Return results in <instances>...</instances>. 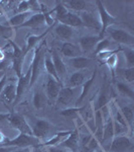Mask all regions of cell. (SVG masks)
<instances>
[{"instance_id": "obj_18", "label": "cell", "mask_w": 134, "mask_h": 152, "mask_svg": "<svg viewBox=\"0 0 134 152\" xmlns=\"http://www.w3.org/2000/svg\"><path fill=\"white\" fill-rule=\"evenodd\" d=\"M45 23V15L41 12L33 13L27 20L24 23L20 28H40Z\"/></svg>"}, {"instance_id": "obj_1", "label": "cell", "mask_w": 134, "mask_h": 152, "mask_svg": "<svg viewBox=\"0 0 134 152\" xmlns=\"http://www.w3.org/2000/svg\"><path fill=\"white\" fill-rule=\"evenodd\" d=\"M47 45L45 41L41 42L40 45L37 46V48L35 51V56H33V60L31 63V77H30V82H29V87H32L33 84L36 82L37 78L40 77V63L43 60V55L45 54V46Z\"/></svg>"}, {"instance_id": "obj_32", "label": "cell", "mask_w": 134, "mask_h": 152, "mask_svg": "<svg viewBox=\"0 0 134 152\" xmlns=\"http://www.w3.org/2000/svg\"><path fill=\"white\" fill-rule=\"evenodd\" d=\"M43 63H45V70H47V72H48V75L52 76L53 78H55V79L58 80V81H61L58 74H57V71H55V65H53V59H52L50 54H47L45 59V62H43ZM61 82H62V81H61Z\"/></svg>"}, {"instance_id": "obj_3", "label": "cell", "mask_w": 134, "mask_h": 152, "mask_svg": "<svg viewBox=\"0 0 134 152\" xmlns=\"http://www.w3.org/2000/svg\"><path fill=\"white\" fill-rule=\"evenodd\" d=\"M97 8H98V13H99V20L101 23V31H100V37L103 38L104 35L106 33V29L110 26H113L114 24L117 23V18H114L112 14L109 13V11L107 10L104 6V4L101 1H96Z\"/></svg>"}, {"instance_id": "obj_42", "label": "cell", "mask_w": 134, "mask_h": 152, "mask_svg": "<svg viewBox=\"0 0 134 152\" xmlns=\"http://www.w3.org/2000/svg\"><path fill=\"white\" fill-rule=\"evenodd\" d=\"M100 140H98V139L96 138V137L94 136H92V138L90 139V141H89V143L87 144V148L89 149V150H92V151H94V150H96L97 148L100 146Z\"/></svg>"}, {"instance_id": "obj_34", "label": "cell", "mask_w": 134, "mask_h": 152, "mask_svg": "<svg viewBox=\"0 0 134 152\" xmlns=\"http://www.w3.org/2000/svg\"><path fill=\"white\" fill-rule=\"evenodd\" d=\"M69 11L70 10L64 5L63 2H58V5L53 10V12H55V19L58 21H61V19L64 18Z\"/></svg>"}, {"instance_id": "obj_39", "label": "cell", "mask_w": 134, "mask_h": 152, "mask_svg": "<svg viewBox=\"0 0 134 152\" xmlns=\"http://www.w3.org/2000/svg\"><path fill=\"white\" fill-rule=\"evenodd\" d=\"M105 64L108 66V68L111 70L112 74L114 75V71H115V68L117 67V64H118V53H114L109 56L105 60Z\"/></svg>"}, {"instance_id": "obj_13", "label": "cell", "mask_w": 134, "mask_h": 152, "mask_svg": "<svg viewBox=\"0 0 134 152\" xmlns=\"http://www.w3.org/2000/svg\"><path fill=\"white\" fill-rule=\"evenodd\" d=\"M103 38L100 36H84L80 39V46L83 53H89L93 51L96 45Z\"/></svg>"}, {"instance_id": "obj_23", "label": "cell", "mask_w": 134, "mask_h": 152, "mask_svg": "<svg viewBox=\"0 0 134 152\" xmlns=\"http://www.w3.org/2000/svg\"><path fill=\"white\" fill-rule=\"evenodd\" d=\"M55 34L58 35V37L60 39L64 41H68V40H71V39L74 37V28H71L69 26H66V24H63V23H58L55 28Z\"/></svg>"}, {"instance_id": "obj_6", "label": "cell", "mask_w": 134, "mask_h": 152, "mask_svg": "<svg viewBox=\"0 0 134 152\" xmlns=\"http://www.w3.org/2000/svg\"><path fill=\"white\" fill-rule=\"evenodd\" d=\"M78 87H69V86H63L61 88L60 92H58V99L55 100L58 105L60 107H69L71 104L76 102L78 99L77 96Z\"/></svg>"}, {"instance_id": "obj_22", "label": "cell", "mask_w": 134, "mask_h": 152, "mask_svg": "<svg viewBox=\"0 0 134 152\" xmlns=\"http://www.w3.org/2000/svg\"><path fill=\"white\" fill-rule=\"evenodd\" d=\"M35 12L31 11H27V12H22V13H17L15 15H13L12 18L8 19V24L11 26V28H20L22 24L25 23L27 19L30 18Z\"/></svg>"}, {"instance_id": "obj_49", "label": "cell", "mask_w": 134, "mask_h": 152, "mask_svg": "<svg viewBox=\"0 0 134 152\" xmlns=\"http://www.w3.org/2000/svg\"><path fill=\"white\" fill-rule=\"evenodd\" d=\"M4 59H5V53H4V51L0 48V62H3Z\"/></svg>"}, {"instance_id": "obj_51", "label": "cell", "mask_w": 134, "mask_h": 152, "mask_svg": "<svg viewBox=\"0 0 134 152\" xmlns=\"http://www.w3.org/2000/svg\"><path fill=\"white\" fill-rule=\"evenodd\" d=\"M6 74V72H5V70H1L0 71V80L2 79V77H3L4 75Z\"/></svg>"}, {"instance_id": "obj_43", "label": "cell", "mask_w": 134, "mask_h": 152, "mask_svg": "<svg viewBox=\"0 0 134 152\" xmlns=\"http://www.w3.org/2000/svg\"><path fill=\"white\" fill-rule=\"evenodd\" d=\"M30 11V6H29V1L27 0H23L20 1L17 5V12L18 13H22V12Z\"/></svg>"}, {"instance_id": "obj_9", "label": "cell", "mask_w": 134, "mask_h": 152, "mask_svg": "<svg viewBox=\"0 0 134 152\" xmlns=\"http://www.w3.org/2000/svg\"><path fill=\"white\" fill-rule=\"evenodd\" d=\"M30 77H31V66H29L26 73H24L20 77L17 78V82H16V97L13 102V105L17 104L19 102V99L23 96L24 92L29 88Z\"/></svg>"}, {"instance_id": "obj_52", "label": "cell", "mask_w": 134, "mask_h": 152, "mask_svg": "<svg viewBox=\"0 0 134 152\" xmlns=\"http://www.w3.org/2000/svg\"><path fill=\"white\" fill-rule=\"evenodd\" d=\"M37 152H48L45 150H43V149H37Z\"/></svg>"}, {"instance_id": "obj_48", "label": "cell", "mask_w": 134, "mask_h": 152, "mask_svg": "<svg viewBox=\"0 0 134 152\" xmlns=\"http://www.w3.org/2000/svg\"><path fill=\"white\" fill-rule=\"evenodd\" d=\"M9 115H10V113H0V122L8 119Z\"/></svg>"}, {"instance_id": "obj_20", "label": "cell", "mask_w": 134, "mask_h": 152, "mask_svg": "<svg viewBox=\"0 0 134 152\" xmlns=\"http://www.w3.org/2000/svg\"><path fill=\"white\" fill-rule=\"evenodd\" d=\"M86 109V105L83 107H67L65 110L61 111V116H64L66 118H70V119L74 120V121H79L82 117L83 112Z\"/></svg>"}, {"instance_id": "obj_30", "label": "cell", "mask_w": 134, "mask_h": 152, "mask_svg": "<svg viewBox=\"0 0 134 152\" xmlns=\"http://www.w3.org/2000/svg\"><path fill=\"white\" fill-rule=\"evenodd\" d=\"M119 110H120L123 118L125 119L129 129L132 130L133 120H134V112H133L132 107H131V105H124V107H119Z\"/></svg>"}, {"instance_id": "obj_17", "label": "cell", "mask_w": 134, "mask_h": 152, "mask_svg": "<svg viewBox=\"0 0 134 152\" xmlns=\"http://www.w3.org/2000/svg\"><path fill=\"white\" fill-rule=\"evenodd\" d=\"M53 59V63L55 65V71H57V74L60 78V80L62 81V79H64L67 75V66H66L64 60L60 57V55H58L57 52H53L50 54Z\"/></svg>"}, {"instance_id": "obj_50", "label": "cell", "mask_w": 134, "mask_h": 152, "mask_svg": "<svg viewBox=\"0 0 134 152\" xmlns=\"http://www.w3.org/2000/svg\"><path fill=\"white\" fill-rule=\"evenodd\" d=\"M11 152H28V149L27 148H19V149L16 148L15 150H13Z\"/></svg>"}, {"instance_id": "obj_12", "label": "cell", "mask_w": 134, "mask_h": 152, "mask_svg": "<svg viewBox=\"0 0 134 152\" xmlns=\"http://www.w3.org/2000/svg\"><path fill=\"white\" fill-rule=\"evenodd\" d=\"M79 16L83 23V26L90 28H94L96 31H101V23H100L99 18H97L93 12L83 11L79 14Z\"/></svg>"}, {"instance_id": "obj_31", "label": "cell", "mask_w": 134, "mask_h": 152, "mask_svg": "<svg viewBox=\"0 0 134 152\" xmlns=\"http://www.w3.org/2000/svg\"><path fill=\"white\" fill-rule=\"evenodd\" d=\"M47 95H45V92L43 90H36L33 94L32 97V104L33 107H35L36 110H40L43 109V107L45 105V102H47Z\"/></svg>"}, {"instance_id": "obj_25", "label": "cell", "mask_w": 134, "mask_h": 152, "mask_svg": "<svg viewBox=\"0 0 134 152\" xmlns=\"http://www.w3.org/2000/svg\"><path fill=\"white\" fill-rule=\"evenodd\" d=\"M61 23L66 24V26H69L71 28H80V26H83V23L80 18V16L78 14H75L73 12L69 11L64 18L61 19L60 21Z\"/></svg>"}, {"instance_id": "obj_46", "label": "cell", "mask_w": 134, "mask_h": 152, "mask_svg": "<svg viewBox=\"0 0 134 152\" xmlns=\"http://www.w3.org/2000/svg\"><path fill=\"white\" fill-rule=\"evenodd\" d=\"M16 147L12 146H0V152H11L15 150Z\"/></svg>"}, {"instance_id": "obj_45", "label": "cell", "mask_w": 134, "mask_h": 152, "mask_svg": "<svg viewBox=\"0 0 134 152\" xmlns=\"http://www.w3.org/2000/svg\"><path fill=\"white\" fill-rule=\"evenodd\" d=\"M7 81H8V79H7V76L5 74L2 77V79L0 80V95H1V92H2V90H3V88L5 87Z\"/></svg>"}, {"instance_id": "obj_7", "label": "cell", "mask_w": 134, "mask_h": 152, "mask_svg": "<svg viewBox=\"0 0 134 152\" xmlns=\"http://www.w3.org/2000/svg\"><path fill=\"white\" fill-rule=\"evenodd\" d=\"M7 121L9 122V124H10L14 129L17 130L19 133L32 135L30 125L27 123L26 119L22 115L17 114V113H10Z\"/></svg>"}, {"instance_id": "obj_15", "label": "cell", "mask_w": 134, "mask_h": 152, "mask_svg": "<svg viewBox=\"0 0 134 152\" xmlns=\"http://www.w3.org/2000/svg\"><path fill=\"white\" fill-rule=\"evenodd\" d=\"M2 100L7 104H13L14 100L16 97V84L14 82H8L7 81L5 87L3 88L1 92Z\"/></svg>"}, {"instance_id": "obj_28", "label": "cell", "mask_w": 134, "mask_h": 152, "mask_svg": "<svg viewBox=\"0 0 134 152\" xmlns=\"http://www.w3.org/2000/svg\"><path fill=\"white\" fill-rule=\"evenodd\" d=\"M111 100V96H110V92L108 91V90L106 89L105 87L103 88V89L101 90V92H100V94L98 95V99H97L96 102L94 104V112L96 111H99V110H101L103 107H105L110 102Z\"/></svg>"}, {"instance_id": "obj_8", "label": "cell", "mask_w": 134, "mask_h": 152, "mask_svg": "<svg viewBox=\"0 0 134 152\" xmlns=\"http://www.w3.org/2000/svg\"><path fill=\"white\" fill-rule=\"evenodd\" d=\"M9 44L11 46L12 49V68L15 71L17 78L20 77L22 75V64H23V60H24V54L25 51H23L22 49H20L16 45L15 43H13L12 41L8 40Z\"/></svg>"}, {"instance_id": "obj_4", "label": "cell", "mask_w": 134, "mask_h": 152, "mask_svg": "<svg viewBox=\"0 0 134 152\" xmlns=\"http://www.w3.org/2000/svg\"><path fill=\"white\" fill-rule=\"evenodd\" d=\"M106 31H108L110 38L116 43L129 46V47H132L134 45V36L125 29L110 26L106 29Z\"/></svg>"}, {"instance_id": "obj_2", "label": "cell", "mask_w": 134, "mask_h": 152, "mask_svg": "<svg viewBox=\"0 0 134 152\" xmlns=\"http://www.w3.org/2000/svg\"><path fill=\"white\" fill-rule=\"evenodd\" d=\"M40 144V140H38L33 135L19 133L14 139L7 140L3 146H12L16 148H28V147H35Z\"/></svg>"}, {"instance_id": "obj_27", "label": "cell", "mask_w": 134, "mask_h": 152, "mask_svg": "<svg viewBox=\"0 0 134 152\" xmlns=\"http://www.w3.org/2000/svg\"><path fill=\"white\" fill-rule=\"evenodd\" d=\"M69 62H70V64L77 70L87 69V68H89L92 64L91 59L85 57V56H80V57L69 59Z\"/></svg>"}, {"instance_id": "obj_10", "label": "cell", "mask_w": 134, "mask_h": 152, "mask_svg": "<svg viewBox=\"0 0 134 152\" xmlns=\"http://www.w3.org/2000/svg\"><path fill=\"white\" fill-rule=\"evenodd\" d=\"M30 127H31V131H32V135L36 137L38 140H40V142L43 139H45L48 136L50 129H52L50 123L45 119H37L35 122L33 126Z\"/></svg>"}, {"instance_id": "obj_19", "label": "cell", "mask_w": 134, "mask_h": 152, "mask_svg": "<svg viewBox=\"0 0 134 152\" xmlns=\"http://www.w3.org/2000/svg\"><path fill=\"white\" fill-rule=\"evenodd\" d=\"M114 138V128H113V119L110 115L107 119L104 121V128H103V136H102V143H106V142L112 141Z\"/></svg>"}, {"instance_id": "obj_33", "label": "cell", "mask_w": 134, "mask_h": 152, "mask_svg": "<svg viewBox=\"0 0 134 152\" xmlns=\"http://www.w3.org/2000/svg\"><path fill=\"white\" fill-rule=\"evenodd\" d=\"M116 88L119 91V94H122L123 96L129 97L130 99H134V91L133 88L130 86V85L126 84L124 82H117L116 83Z\"/></svg>"}, {"instance_id": "obj_38", "label": "cell", "mask_w": 134, "mask_h": 152, "mask_svg": "<svg viewBox=\"0 0 134 152\" xmlns=\"http://www.w3.org/2000/svg\"><path fill=\"white\" fill-rule=\"evenodd\" d=\"M124 56H125V60L127 63V67L131 68L134 67V50L132 47H127L126 49H122Z\"/></svg>"}, {"instance_id": "obj_16", "label": "cell", "mask_w": 134, "mask_h": 152, "mask_svg": "<svg viewBox=\"0 0 134 152\" xmlns=\"http://www.w3.org/2000/svg\"><path fill=\"white\" fill-rule=\"evenodd\" d=\"M78 144H79V132H78V128H77L75 131H72V133L60 145L67 148L71 152H77Z\"/></svg>"}, {"instance_id": "obj_47", "label": "cell", "mask_w": 134, "mask_h": 152, "mask_svg": "<svg viewBox=\"0 0 134 152\" xmlns=\"http://www.w3.org/2000/svg\"><path fill=\"white\" fill-rule=\"evenodd\" d=\"M7 140H8V139L6 138L5 135L2 133V132H0V145H4Z\"/></svg>"}, {"instance_id": "obj_53", "label": "cell", "mask_w": 134, "mask_h": 152, "mask_svg": "<svg viewBox=\"0 0 134 152\" xmlns=\"http://www.w3.org/2000/svg\"><path fill=\"white\" fill-rule=\"evenodd\" d=\"M95 152H109V151H105V150H100V151H95Z\"/></svg>"}, {"instance_id": "obj_44", "label": "cell", "mask_w": 134, "mask_h": 152, "mask_svg": "<svg viewBox=\"0 0 134 152\" xmlns=\"http://www.w3.org/2000/svg\"><path fill=\"white\" fill-rule=\"evenodd\" d=\"M48 152H69V150L67 148H65V147H63L62 145H57L48 147Z\"/></svg>"}, {"instance_id": "obj_35", "label": "cell", "mask_w": 134, "mask_h": 152, "mask_svg": "<svg viewBox=\"0 0 134 152\" xmlns=\"http://www.w3.org/2000/svg\"><path fill=\"white\" fill-rule=\"evenodd\" d=\"M48 34V31H45V33L41 34L40 36H36V35H33V36H29L27 38V41H26V49H25V53L27 52L28 50H30V49H32L35 46L37 45V43H40L41 39L43 38V37H45V35Z\"/></svg>"}, {"instance_id": "obj_14", "label": "cell", "mask_w": 134, "mask_h": 152, "mask_svg": "<svg viewBox=\"0 0 134 152\" xmlns=\"http://www.w3.org/2000/svg\"><path fill=\"white\" fill-rule=\"evenodd\" d=\"M61 52H62V54L65 57H67L69 59L83 56V52H82L81 48H80L79 46L75 45V44L70 43V42H65V43L63 44Z\"/></svg>"}, {"instance_id": "obj_29", "label": "cell", "mask_w": 134, "mask_h": 152, "mask_svg": "<svg viewBox=\"0 0 134 152\" xmlns=\"http://www.w3.org/2000/svg\"><path fill=\"white\" fill-rule=\"evenodd\" d=\"M64 5L68 9H72L75 11H87V2L84 0H71V1H65L63 2Z\"/></svg>"}, {"instance_id": "obj_21", "label": "cell", "mask_w": 134, "mask_h": 152, "mask_svg": "<svg viewBox=\"0 0 134 152\" xmlns=\"http://www.w3.org/2000/svg\"><path fill=\"white\" fill-rule=\"evenodd\" d=\"M95 78H96V71H94V73L92 74L91 77L89 78V79H87L86 81L83 83L82 87H81V92H80V95L79 97L76 100V107H79L80 104H82L83 102H84V99H86L88 92H89L90 88L92 87V85H93V83L95 81Z\"/></svg>"}, {"instance_id": "obj_36", "label": "cell", "mask_w": 134, "mask_h": 152, "mask_svg": "<svg viewBox=\"0 0 134 152\" xmlns=\"http://www.w3.org/2000/svg\"><path fill=\"white\" fill-rule=\"evenodd\" d=\"M118 71L120 72V74L122 75V77L128 83H133V81H134V67L121 68V69H119Z\"/></svg>"}, {"instance_id": "obj_26", "label": "cell", "mask_w": 134, "mask_h": 152, "mask_svg": "<svg viewBox=\"0 0 134 152\" xmlns=\"http://www.w3.org/2000/svg\"><path fill=\"white\" fill-rule=\"evenodd\" d=\"M72 133V131H61L58 132L55 135H53V137H52L50 139H48V141H45L43 144V146H45V148L48 147H52V146H57L62 144V142L67 138L69 135Z\"/></svg>"}, {"instance_id": "obj_11", "label": "cell", "mask_w": 134, "mask_h": 152, "mask_svg": "<svg viewBox=\"0 0 134 152\" xmlns=\"http://www.w3.org/2000/svg\"><path fill=\"white\" fill-rule=\"evenodd\" d=\"M63 87V82L58 81L52 76L48 75V80L45 83V95L47 99L50 100V102H55L58 99V92H60L61 88Z\"/></svg>"}, {"instance_id": "obj_5", "label": "cell", "mask_w": 134, "mask_h": 152, "mask_svg": "<svg viewBox=\"0 0 134 152\" xmlns=\"http://www.w3.org/2000/svg\"><path fill=\"white\" fill-rule=\"evenodd\" d=\"M133 143L132 140L127 136V135H122V136H115L112 139L111 143L109 144L107 151L109 152H127L132 150Z\"/></svg>"}, {"instance_id": "obj_37", "label": "cell", "mask_w": 134, "mask_h": 152, "mask_svg": "<svg viewBox=\"0 0 134 152\" xmlns=\"http://www.w3.org/2000/svg\"><path fill=\"white\" fill-rule=\"evenodd\" d=\"M12 36H13V31L8 23L0 24V38L4 40H10Z\"/></svg>"}, {"instance_id": "obj_40", "label": "cell", "mask_w": 134, "mask_h": 152, "mask_svg": "<svg viewBox=\"0 0 134 152\" xmlns=\"http://www.w3.org/2000/svg\"><path fill=\"white\" fill-rule=\"evenodd\" d=\"M111 41L108 40V39H102L101 41H99V43L96 45L95 47V54H98L102 51H105V50H110V46H111Z\"/></svg>"}, {"instance_id": "obj_41", "label": "cell", "mask_w": 134, "mask_h": 152, "mask_svg": "<svg viewBox=\"0 0 134 152\" xmlns=\"http://www.w3.org/2000/svg\"><path fill=\"white\" fill-rule=\"evenodd\" d=\"M113 128H114V137L115 136H122L128 133V128L122 126L121 124L117 123L116 121L113 120Z\"/></svg>"}, {"instance_id": "obj_24", "label": "cell", "mask_w": 134, "mask_h": 152, "mask_svg": "<svg viewBox=\"0 0 134 152\" xmlns=\"http://www.w3.org/2000/svg\"><path fill=\"white\" fill-rule=\"evenodd\" d=\"M86 73L83 70L74 72L70 76L69 80H68L67 86L69 87H79L83 85V83L86 81Z\"/></svg>"}]
</instances>
